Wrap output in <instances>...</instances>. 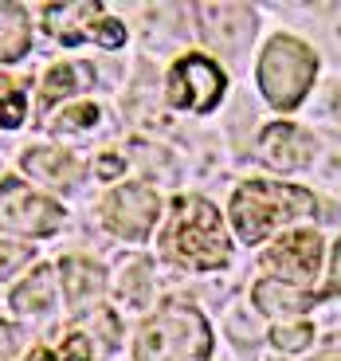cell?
Listing matches in <instances>:
<instances>
[{"instance_id": "obj_26", "label": "cell", "mask_w": 341, "mask_h": 361, "mask_svg": "<svg viewBox=\"0 0 341 361\" xmlns=\"http://www.w3.org/2000/svg\"><path fill=\"white\" fill-rule=\"evenodd\" d=\"M27 361H59V357H55V353L47 350V345H36V350L27 353Z\"/></svg>"}, {"instance_id": "obj_21", "label": "cell", "mask_w": 341, "mask_h": 361, "mask_svg": "<svg viewBox=\"0 0 341 361\" xmlns=\"http://www.w3.org/2000/svg\"><path fill=\"white\" fill-rule=\"evenodd\" d=\"M99 118H102V110L94 106V102H82V106H71L67 114L55 118V130H87V126H94Z\"/></svg>"}, {"instance_id": "obj_8", "label": "cell", "mask_w": 341, "mask_h": 361, "mask_svg": "<svg viewBox=\"0 0 341 361\" xmlns=\"http://www.w3.org/2000/svg\"><path fill=\"white\" fill-rule=\"evenodd\" d=\"M157 212H161L157 192H153L149 185H137V180L118 185V189L102 200V220H106V228L114 235H122V240H145L149 228L157 224Z\"/></svg>"}, {"instance_id": "obj_15", "label": "cell", "mask_w": 341, "mask_h": 361, "mask_svg": "<svg viewBox=\"0 0 341 361\" xmlns=\"http://www.w3.org/2000/svg\"><path fill=\"white\" fill-rule=\"evenodd\" d=\"M12 307L20 314H44V310L55 307V271L51 267H39L24 279V287L12 290Z\"/></svg>"}, {"instance_id": "obj_4", "label": "cell", "mask_w": 341, "mask_h": 361, "mask_svg": "<svg viewBox=\"0 0 341 361\" xmlns=\"http://www.w3.org/2000/svg\"><path fill=\"white\" fill-rule=\"evenodd\" d=\"M318 55L294 36H275L259 55V87L275 110H294L314 87Z\"/></svg>"}, {"instance_id": "obj_3", "label": "cell", "mask_w": 341, "mask_h": 361, "mask_svg": "<svg viewBox=\"0 0 341 361\" xmlns=\"http://www.w3.org/2000/svg\"><path fill=\"white\" fill-rule=\"evenodd\" d=\"M137 361H208L212 326L192 302L169 298L149 322L137 330Z\"/></svg>"}, {"instance_id": "obj_25", "label": "cell", "mask_w": 341, "mask_h": 361, "mask_svg": "<svg viewBox=\"0 0 341 361\" xmlns=\"http://www.w3.org/2000/svg\"><path fill=\"white\" fill-rule=\"evenodd\" d=\"M99 173H102V177H114V173H122V161H118V157H102Z\"/></svg>"}, {"instance_id": "obj_6", "label": "cell", "mask_w": 341, "mask_h": 361, "mask_svg": "<svg viewBox=\"0 0 341 361\" xmlns=\"http://www.w3.org/2000/svg\"><path fill=\"white\" fill-rule=\"evenodd\" d=\"M44 20H47V32L67 47L82 44V39H94L102 47L126 44V27L118 20H110L99 0H87V4H47Z\"/></svg>"}, {"instance_id": "obj_1", "label": "cell", "mask_w": 341, "mask_h": 361, "mask_svg": "<svg viewBox=\"0 0 341 361\" xmlns=\"http://www.w3.org/2000/svg\"><path fill=\"white\" fill-rule=\"evenodd\" d=\"M318 212L314 192L283 180H243L232 197V224L243 244H263L271 232Z\"/></svg>"}, {"instance_id": "obj_10", "label": "cell", "mask_w": 341, "mask_h": 361, "mask_svg": "<svg viewBox=\"0 0 341 361\" xmlns=\"http://www.w3.org/2000/svg\"><path fill=\"white\" fill-rule=\"evenodd\" d=\"M200 36L220 55H240L255 36V12L247 4H197Z\"/></svg>"}, {"instance_id": "obj_20", "label": "cell", "mask_w": 341, "mask_h": 361, "mask_svg": "<svg viewBox=\"0 0 341 361\" xmlns=\"http://www.w3.org/2000/svg\"><path fill=\"white\" fill-rule=\"evenodd\" d=\"M24 110H27L24 90H16V82L0 79V126H4V130H16L20 122H24Z\"/></svg>"}, {"instance_id": "obj_14", "label": "cell", "mask_w": 341, "mask_h": 361, "mask_svg": "<svg viewBox=\"0 0 341 361\" xmlns=\"http://www.w3.org/2000/svg\"><path fill=\"white\" fill-rule=\"evenodd\" d=\"M32 44V32H27V12L24 4H12V0H0V63H12L27 51Z\"/></svg>"}, {"instance_id": "obj_5", "label": "cell", "mask_w": 341, "mask_h": 361, "mask_svg": "<svg viewBox=\"0 0 341 361\" xmlns=\"http://www.w3.org/2000/svg\"><path fill=\"white\" fill-rule=\"evenodd\" d=\"M165 99L173 110L212 114V106L224 99V71L208 55H180L165 82Z\"/></svg>"}, {"instance_id": "obj_18", "label": "cell", "mask_w": 341, "mask_h": 361, "mask_svg": "<svg viewBox=\"0 0 341 361\" xmlns=\"http://www.w3.org/2000/svg\"><path fill=\"white\" fill-rule=\"evenodd\" d=\"M110 350V342L94 338L90 330H71L67 342L59 345V361H102Z\"/></svg>"}, {"instance_id": "obj_13", "label": "cell", "mask_w": 341, "mask_h": 361, "mask_svg": "<svg viewBox=\"0 0 341 361\" xmlns=\"http://www.w3.org/2000/svg\"><path fill=\"white\" fill-rule=\"evenodd\" d=\"M59 279H63L67 298H71L75 307H82V302H90V298H99L102 287H106L102 267H94V263H87V259H75V255L59 263Z\"/></svg>"}, {"instance_id": "obj_9", "label": "cell", "mask_w": 341, "mask_h": 361, "mask_svg": "<svg viewBox=\"0 0 341 361\" xmlns=\"http://www.w3.org/2000/svg\"><path fill=\"white\" fill-rule=\"evenodd\" d=\"M263 267L275 271V279L290 287H306L322 267V235L318 232H290L271 252H263Z\"/></svg>"}, {"instance_id": "obj_23", "label": "cell", "mask_w": 341, "mask_h": 361, "mask_svg": "<svg viewBox=\"0 0 341 361\" xmlns=\"http://www.w3.org/2000/svg\"><path fill=\"white\" fill-rule=\"evenodd\" d=\"M16 330L12 326H4L0 322V361H12V353H16Z\"/></svg>"}, {"instance_id": "obj_19", "label": "cell", "mask_w": 341, "mask_h": 361, "mask_svg": "<svg viewBox=\"0 0 341 361\" xmlns=\"http://www.w3.org/2000/svg\"><path fill=\"white\" fill-rule=\"evenodd\" d=\"M271 342H275V350H283V353H298V350H306V345L314 342V326L310 322H278L275 330H271Z\"/></svg>"}, {"instance_id": "obj_17", "label": "cell", "mask_w": 341, "mask_h": 361, "mask_svg": "<svg viewBox=\"0 0 341 361\" xmlns=\"http://www.w3.org/2000/svg\"><path fill=\"white\" fill-rule=\"evenodd\" d=\"M90 82H94V71H90V67H82V63H59V67H51V71H47V79H44V106L67 99V94L90 87Z\"/></svg>"}, {"instance_id": "obj_2", "label": "cell", "mask_w": 341, "mask_h": 361, "mask_svg": "<svg viewBox=\"0 0 341 361\" xmlns=\"http://www.w3.org/2000/svg\"><path fill=\"white\" fill-rule=\"evenodd\" d=\"M165 252L189 271H220L232 259L224 220L216 212L212 200L204 197H180L173 212L169 235H165Z\"/></svg>"}, {"instance_id": "obj_16", "label": "cell", "mask_w": 341, "mask_h": 361, "mask_svg": "<svg viewBox=\"0 0 341 361\" xmlns=\"http://www.w3.org/2000/svg\"><path fill=\"white\" fill-rule=\"evenodd\" d=\"M24 169L32 173L36 180H47V185H75L79 177V165L63 154V149H32L24 154Z\"/></svg>"}, {"instance_id": "obj_22", "label": "cell", "mask_w": 341, "mask_h": 361, "mask_svg": "<svg viewBox=\"0 0 341 361\" xmlns=\"http://www.w3.org/2000/svg\"><path fill=\"white\" fill-rule=\"evenodd\" d=\"M32 259V244H0V279H12Z\"/></svg>"}, {"instance_id": "obj_12", "label": "cell", "mask_w": 341, "mask_h": 361, "mask_svg": "<svg viewBox=\"0 0 341 361\" xmlns=\"http://www.w3.org/2000/svg\"><path fill=\"white\" fill-rule=\"evenodd\" d=\"M252 298L263 314H306L318 302V295H310L306 287H290L283 279H259Z\"/></svg>"}, {"instance_id": "obj_11", "label": "cell", "mask_w": 341, "mask_h": 361, "mask_svg": "<svg viewBox=\"0 0 341 361\" xmlns=\"http://www.w3.org/2000/svg\"><path fill=\"white\" fill-rule=\"evenodd\" d=\"M259 157L278 173H294V169H306L314 161V137L306 130L290 126V122H275L259 134Z\"/></svg>"}, {"instance_id": "obj_7", "label": "cell", "mask_w": 341, "mask_h": 361, "mask_svg": "<svg viewBox=\"0 0 341 361\" xmlns=\"http://www.w3.org/2000/svg\"><path fill=\"white\" fill-rule=\"evenodd\" d=\"M63 220V208L51 197H39L24 180L4 177L0 180V232L20 235H51Z\"/></svg>"}, {"instance_id": "obj_24", "label": "cell", "mask_w": 341, "mask_h": 361, "mask_svg": "<svg viewBox=\"0 0 341 361\" xmlns=\"http://www.w3.org/2000/svg\"><path fill=\"white\" fill-rule=\"evenodd\" d=\"M330 287H333V295H341V240L333 244V259H330Z\"/></svg>"}]
</instances>
